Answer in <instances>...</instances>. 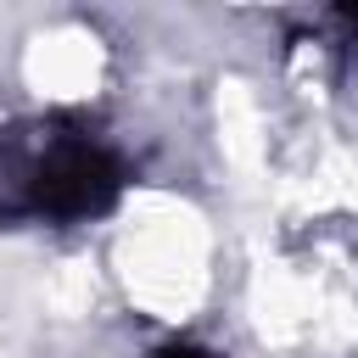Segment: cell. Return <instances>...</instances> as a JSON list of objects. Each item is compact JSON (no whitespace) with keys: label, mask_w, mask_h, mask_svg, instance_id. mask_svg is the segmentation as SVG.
I'll return each mask as SVG.
<instances>
[{"label":"cell","mask_w":358,"mask_h":358,"mask_svg":"<svg viewBox=\"0 0 358 358\" xmlns=\"http://www.w3.org/2000/svg\"><path fill=\"white\" fill-rule=\"evenodd\" d=\"M129 190L123 151L78 112L0 123V224L73 229Z\"/></svg>","instance_id":"cell-1"},{"label":"cell","mask_w":358,"mask_h":358,"mask_svg":"<svg viewBox=\"0 0 358 358\" xmlns=\"http://www.w3.org/2000/svg\"><path fill=\"white\" fill-rule=\"evenodd\" d=\"M330 28H336V50L347 56V62H358V11L347 6V11H330Z\"/></svg>","instance_id":"cell-2"},{"label":"cell","mask_w":358,"mask_h":358,"mask_svg":"<svg viewBox=\"0 0 358 358\" xmlns=\"http://www.w3.org/2000/svg\"><path fill=\"white\" fill-rule=\"evenodd\" d=\"M151 358H224L218 347H207V341H162Z\"/></svg>","instance_id":"cell-3"}]
</instances>
